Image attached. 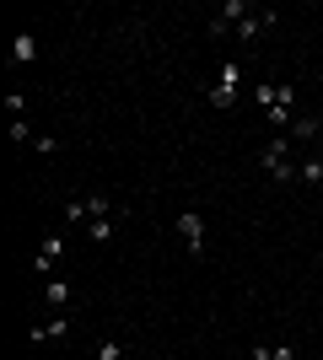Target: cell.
<instances>
[{
  "label": "cell",
  "instance_id": "6da1fadb",
  "mask_svg": "<svg viewBox=\"0 0 323 360\" xmlns=\"http://www.w3.org/2000/svg\"><path fill=\"white\" fill-rule=\"evenodd\" d=\"M253 103L270 113V124H275L280 135L291 129V119H296V86L291 81H259V86H253Z\"/></svg>",
  "mask_w": 323,
  "mask_h": 360
},
{
  "label": "cell",
  "instance_id": "7a4b0ae2",
  "mask_svg": "<svg viewBox=\"0 0 323 360\" xmlns=\"http://www.w3.org/2000/svg\"><path fill=\"white\" fill-rule=\"evenodd\" d=\"M243 86H248L243 60H227V65H221V75H215V86H210V97H205V103L227 113V108H237V103H243Z\"/></svg>",
  "mask_w": 323,
  "mask_h": 360
},
{
  "label": "cell",
  "instance_id": "3957f363",
  "mask_svg": "<svg viewBox=\"0 0 323 360\" xmlns=\"http://www.w3.org/2000/svg\"><path fill=\"white\" fill-rule=\"evenodd\" d=\"M259 167H264V172H270L275 183H291V178H302V167L291 162V140H286V135H275L270 146L259 150Z\"/></svg>",
  "mask_w": 323,
  "mask_h": 360
},
{
  "label": "cell",
  "instance_id": "277c9868",
  "mask_svg": "<svg viewBox=\"0 0 323 360\" xmlns=\"http://www.w3.org/2000/svg\"><path fill=\"white\" fill-rule=\"evenodd\" d=\"M178 237H184V248L194 258H205V215L200 210H184V215H178Z\"/></svg>",
  "mask_w": 323,
  "mask_h": 360
},
{
  "label": "cell",
  "instance_id": "5b68a950",
  "mask_svg": "<svg viewBox=\"0 0 323 360\" xmlns=\"http://www.w3.org/2000/svg\"><path fill=\"white\" fill-rule=\"evenodd\" d=\"M286 140H291V146H323V119H312V113H296L291 129H286Z\"/></svg>",
  "mask_w": 323,
  "mask_h": 360
},
{
  "label": "cell",
  "instance_id": "8992f818",
  "mask_svg": "<svg viewBox=\"0 0 323 360\" xmlns=\"http://www.w3.org/2000/svg\"><path fill=\"white\" fill-rule=\"evenodd\" d=\"M243 16H253V6H248V0H227V6H221V11H215L210 16V32H215V38H221V32H237V22H243Z\"/></svg>",
  "mask_w": 323,
  "mask_h": 360
},
{
  "label": "cell",
  "instance_id": "52a82bcc",
  "mask_svg": "<svg viewBox=\"0 0 323 360\" xmlns=\"http://www.w3.org/2000/svg\"><path fill=\"white\" fill-rule=\"evenodd\" d=\"M60 258H65V231H49V237H44V248H38V258H32V269H38V274H49L54 264H60Z\"/></svg>",
  "mask_w": 323,
  "mask_h": 360
},
{
  "label": "cell",
  "instance_id": "ba28073f",
  "mask_svg": "<svg viewBox=\"0 0 323 360\" xmlns=\"http://www.w3.org/2000/svg\"><path fill=\"white\" fill-rule=\"evenodd\" d=\"M275 22H280L275 11H253V16H243V22H237V38H243V44H253L259 32H275Z\"/></svg>",
  "mask_w": 323,
  "mask_h": 360
},
{
  "label": "cell",
  "instance_id": "9c48e42d",
  "mask_svg": "<svg viewBox=\"0 0 323 360\" xmlns=\"http://www.w3.org/2000/svg\"><path fill=\"white\" fill-rule=\"evenodd\" d=\"M44 301L54 307V312H65L70 301H76V290H70V280H60V274H49L44 280Z\"/></svg>",
  "mask_w": 323,
  "mask_h": 360
},
{
  "label": "cell",
  "instance_id": "30bf717a",
  "mask_svg": "<svg viewBox=\"0 0 323 360\" xmlns=\"http://www.w3.org/2000/svg\"><path fill=\"white\" fill-rule=\"evenodd\" d=\"M32 60H38V32H22V38L11 44V60H6V65L22 70V65H32Z\"/></svg>",
  "mask_w": 323,
  "mask_h": 360
},
{
  "label": "cell",
  "instance_id": "8fae6325",
  "mask_svg": "<svg viewBox=\"0 0 323 360\" xmlns=\"http://www.w3.org/2000/svg\"><path fill=\"white\" fill-rule=\"evenodd\" d=\"M65 328H70V317H65V312H54V317H49V323H38V328H32V339L44 345V339H60Z\"/></svg>",
  "mask_w": 323,
  "mask_h": 360
},
{
  "label": "cell",
  "instance_id": "7c38bea8",
  "mask_svg": "<svg viewBox=\"0 0 323 360\" xmlns=\"http://www.w3.org/2000/svg\"><path fill=\"white\" fill-rule=\"evenodd\" d=\"M248 360H296V349L291 345H253Z\"/></svg>",
  "mask_w": 323,
  "mask_h": 360
},
{
  "label": "cell",
  "instance_id": "4fadbf2b",
  "mask_svg": "<svg viewBox=\"0 0 323 360\" xmlns=\"http://www.w3.org/2000/svg\"><path fill=\"white\" fill-rule=\"evenodd\" d=\"M65 221H70V226H81V231L92 226V210H87V194H76L70 205H65Z\"/></svg>",
  "mask_w": 323,
  "mask_h": 360
},
{
  "label": "cell",
  "instance_id": "5bb4252c",
  "mask_svg": "<svg viewBox=\"0 0 323 360\" xmlns=\"http://www.w3.org/2000/svg\"><path fill=\"white\" fill-rule=\"evenodd\" d=\"M302 183H312V188H323V156L312 150L308 162H302Z\"/></svg>",
  "mask_w": 323,
  "mask_h": 360
},
{
  "label": "cell",
  "instance_id": "9a60e30c",
  "mask_svg": "<svg viewBox=\"0 0 323 360\" xmlns=\"http://www.w3.org/2000/svg\"><path fill=\"white\" fill-rule=\"evenodd\" d=\"M87 237H92V242H113V215H103V221H92V226H87Z\"/></svg>",
  "mask_w": 323,
  "mask_h": 360
},
{
  "label": "cell",
  "instance_id": "2e32d148",
  "mask_svg": "<svg viewBox=\"0 0 323 360\" xmlns=\"http://www.w3.org/2000/svg\"><path fill=\"white\" fill-rule=\"evenodd\" d=\"M129 355V349L119 345V339H103V345H97V360H124Z\"/></svg>",
  "mask_w": 323,
  "mask_h": 360
},
{
  "label": "cell",
  "instance_id": "e0dca14e",
  "mask_svg": "<svg viewBox=\"0 0 323 360\" xmlns=\"http://www.w3.org/2000/svg\"><path fill=\"white\" fill-rule=\"evenodd\" d=\"M11 140H16V146H32V140H38V135H32V129H27V119H11Z\"/></svg>",
  "mask_w": 323,
  "mask_h": 360
},
{
  "label": "cell",
  "instance_id": "ac0fdd59",
  "mask_svg": "<svg viewBox=\"0 0 323 360\" xmlns=\"http://www.w3.org/2000/svg\"><path fill=\"white\" fill-rule=\"evenodd\" d=\"M6 108H11V119H22V108H27V97H22V91H6Z\"/></svg>",
  "mask_w": 323,
  "mask_h": 360
},
{
  "label": "cell",
  "instance_id": "d6986e66",
  "mask_svg": "<svg viewBox=\"0 0 323 360\" xmlns=\"http://www.w3.org/2000/svg\"><path fill=\"white\" fill-rule=\"evenodd\" d=\"M32 150H38V156H54L60 146H54V135H38V140H32Z\"/></svg>",
  "mask_w": 323,
  "mask_h": 360
},
{
  "label": "cell",
  "instance_id": "ffe728a7",
  "mask_svg": "<svg viewBox=\"0 0 323 360\" xmlns=\"http://www.w3.org/2000/svg\"><path fill=\"white\" fill-rule=\"evenodd\" d=\"M318 242H323V231H318Z\"/></svg>",
  "mask_w": 323,
  "mask_h": 360
}]
</instances>
